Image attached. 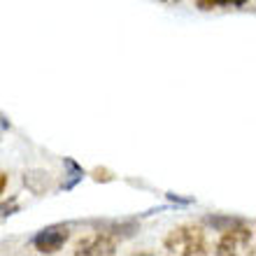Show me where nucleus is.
I'll return each instance as SVG.
<instances>
[{"label":"nucleus","mask_w":256,"mask_h":256,"mask_svg":"<svg viewBox=\"0 0 256 256\" xmlns=\"http://www.w3.org/2000/svg\"><path fill=\"white\" fill-rule=\"evenodd\" d=\"M91 177H94V182H98V184H108V182H114L116 180V175L110 168H94L91 170Z\"/></svg>","instance_id":"nucleus-11"},{"label":"nucleus","mask_w":256,"mask_h":256,"mask_svg":"<svg viewBox=\"0 0 256 256\" xmlns=\"http://www.w3.org/2000/svg\"><path fill=\"white\" fill-rule=\"evenodd\" d=\"M250 0H196V5L200 10H214V7H242Z\"/></svg>","instance_id":"nucleus-9"},{"label":"nucleus","mask_w":256,"mask_h":256,"mask_svg":"<svg viewBox=\"0 0 256 256\" xmlns=\"http://www.w3.org/2000/svg\"><path fill=\"white\" fill-rule=\"evenodd\" d=\"M19 212V198L16 196H10L5 202H0V219H7Z\"/></svg>","instance_id":"nucleus-10"},{"label":"nucleus","mask_w":256,"mask_h":256,"mask_svg":"<svg viewBox=\"0 0 256 256\" xmlns=\"http://www.w3.org/2000/svg\"><path fill=\"white\" fill-rule=\"evenodd\" d=\"M138 230V224L135 222H114L108 226V233L112 238H119V240H124V238H130Z\"/></svg>","instance_id":"nucleus-8"},{"label":"nucleus","mask_w":256,"mask_h":256,"mask_svg":"<svg viewBox=\"0 0 256 256\" xmlns=\"http://www.w3.org/2000/svg\"><path fill=\"white\" fill-rule=\"evenodd\" d=\"M202 222L208 224V226H212L214 230H228L233 226H238V224H244L240 216H228V214H210Z\"/></svg>","instance_id":"nucleus-6"},{"label":"nucleus","mask_w":256,"mask_h":256,"mask_svg":"<svg viewBox=\"0 0 256 256\" xmlns=\"http://www.w3.org/2000/svg\"><path fill=\"white\" fill-rule=\"evenodd\" d=\"M254 240V230L244 224H238L233 228L228 230H222V238L216 242V254L219 256H228V254H236L238 244H252Z\"/></svg>","instance_id":"nucleus-3"},{"label":"nucleus","mask_w":256,"mask_h":256,"mask_svg":"<svg viewBox=\"0 0 256 256\" xmlns=\"http://www.w3.org/2000/svg\"><path fill=\"white\" fill-rule=\"evenodd\" d=\"M166 250L170 254H184V256H194V254H208V240L205 233L198 226H180V228L170 230V236L163 240Z\"/></svg>","instance_id":"nucleus-1"},{"label":"nucleus","mask_w":256,"mask_h":256,"mask_svg":"<svg viewBox=\"0 0 256 256\" xmlns=\"http://www.w3.org/2000/svg\"><path fill=\"white\" fill-rule=\"evenodd\" d=\"M68 240H70V226L68 224H54V226L42 228L33 238V247L40 254H56Z\"/></svg>","instance_id":"nucleus-2"},{"label":"nucleus","mask_w":256,"mask_h":256,"mask_svg":"<svg viewBox=\"0 0 256 256\" xmlns=\"http://www.w3.org/2000/svg\"><path fill=\"white\" fill-rule=\"evenodd\" d=\"M7 184H10V175H7V172H2V170H0V196L5 194Z\"/></svg>","instance_id":"nucleus-13"},{"label":"nucleus","mask_w":256,"mask_h":256,"mask_svg":"<svg viewBox=\"0 0 256 256\" xmlns=\"http://www.w3.org/2000/svg\"><path fill=\"white\" fill-rule=\"evenodd\" d=\"M116 252V240L110 233H94V236H86L82 238L77 242V250L74 254H84V256H108V254H114Z\"/></svg>","instance_id":"nucleus-4"},{"label":"nucleus","mask_w":256,"mask_h":256,"mask_svg":"<svg viewBox=\"0 0 256 256\" xmlns=\"http://www.w3.org/2000/svg\"><path fill=\"white\" fill-rule=\"evenodd\" d=\"M7 130H10V119H7V116L0 112V138H2Z\"/></svg>","instance_id":"nucleus-12"},{"label":"nucleus","mask_w":256,"mask_h":256,"mask_svg":"<svg viewBox=\"0 0 256 256\" xmlns=\"http://www.w3.org/2000/svg\"><path fill=\"white\" fill-rule=\"evenodd\" d=\"M24 186L30 194L42 196L52 189V177L47 170H28V172H24Z\"/></svg>","instance_id":"nucleus-5"},{"label":"nucleus","mask_w":256,"mask_h":256,"mask_svg":"<svg viewBox=\"0 0 256 256\" xmlns=\"http://www.w3.org/2000/svg\"><path fill=\"white\" fill-rule=\"evenodd\" d=\"M63 166L68 168V172H66L68 177L61 182V186H63V191H70V189H74V184H77V182H82L84 170H82V166H77L72 158H66V161H63Z\"/></svg>","instance_id":"nucleus-7"}]
</instances>
